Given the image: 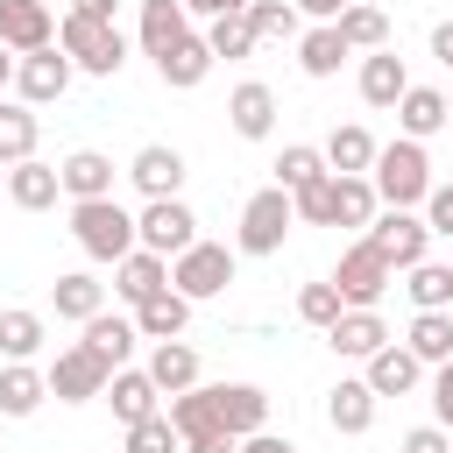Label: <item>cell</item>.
Returning <instances> with one entry per match:
<instances>
[{
    "mask_svg": "<svg viewBox=\"0 0 453 453\" xmlns=\"http://www.w3.org/2000/svg\"><path fill=\"white\" fill-rule=\"evenodd\" d=\"M71 78H78V64H71V50H64V42L14 57V92H21L28 106H50V99H64V92H71Z\"/></svg>",
    "mask_w": 453,
    "mask_h": 453,
    "instance_id": "7",
    "label": "cell"
},
{
    "mask_svg": "<svg viewBox=\"0 0 453 453\" xmlns=\"http://www.w3.org/2000/svg\"><path fill=\"white\" fill-rule=\"evenodd\" d=\"M418 382H425V361H418L411 347H396V340H389V347H375V354H368V389H375V396H411Z\"/></svg>",
    "mask_w": 453,
    "mask_h": 453,
    "instance_id": "20",
    "label": "cell"
},
{
    "mask_svg": "<svg viewBox=\"0 0 453 453\" xmlns=\"http://www.w3.org/2000/svg\"><path fill=\"white\" fill-rule=\"evenodd\" d=\"M226 120H234V134H241V142H269V127H276V92H269L262 78L234 85V99H226Z\"/></svg>",
    "mask_w": 453,
    "mask_h": 453,
    "instance_id": "19",
    "label": "cell"
},
{
    "mask_svg": "<svg viewBox=\"0 0 453 453\" xmlns=\"http://www.w3.org/2000/svg\"><path fill=\"white\" fill-rule=\"evenodd\" d=\"M191 14H205V21H219V14H248L255 0H184Z\"/></svg>",
    "mask_w": 453,
    "mask_h": 453,
    "instance_id": "49",
    "label": "cell"
},
{
    "mask_svg": "<svg viewBox=\"0 0 453 453\" xmlns=\"http://www.w3.org/2000/svg\"><path fill=\"white\" fill-rule=\"evenodd\" d=\"M113 290H120L127 304H149L156 290H170V255H156V248L120 255V262H113Z\"/></svg>",
    "mask_w": 453,
    "mask_h": 453,
    "instance_id": "17",
    "label": "cell"
},
{
    "mask_svg": "<svg viewBox=\"0 0 453 453\" xmlns=\"http://www.w3.org/2000/svg\"><path fill=\"white\" fill-rule=\"evenodd\" d=\"M241 453H297V446H290V439H276V432L262 425V432H248V439H241Z\"/></svg>",
    "mask_w": 453,
    "mask_h": 453,
    "instance_id": "48",
    "label": "cell"
},
{
    "mask_svg": "<svg viewBox=\"0 0 453 453\" xmlns=\"http://www.w3.org/2000/svg\"><path fill=\"white\" fill-rule=\"evenodd\" d=\"M326 347H333V354H347V361H368L375 347H389V326H382V311H375V304H347V311L326 326Z\"/></svg>",
    "mask_w": 453,
    "mask_h": 453,
    "instance_id": "12",
    "label": "cell"
},
{
    "mask_svg": "<svg viewBox=\"0 0 453 453\" xmlns=\"http://www.w3.org/2000/svg\"><path fill=\"white\" fill-rule=\"evenodd\" d=\"M149 375H156V389H163V396H177V389H198V347H184V340H156V354H149Z\"/></svg>",
    "mask_w": 453,
    "mask_h": 453,
    "instance_id": "31",
    "label": "cell"
},
{
    "mask_svg": "<svg viewBox=\"0 0 453 453\" xmlns=\"http://www.w3.org/2000/svg\"><path fill=\"white\" fill-rule=\"evenodd\" d=\"M35 134H42L35 106H28V99H0V163H21V156H35Z\"/></svg>",
    "mask_w": 453,
    "mask_h": 453,
    "instance_id": "33",
    "label": "cell"
},
{
    "mask_svg": "<svg viewBox=\"0 0 453 453\" xmlns=\"http://www.w3.org/2000/svg\"><path fill=\"white\" fill-rule=\"evenodd\" d=\"M375 205H382V198H375L368 177H340V170H333V226H368Z\"/></svg>",
    "mask_w": 453,
    "mask_h": 453,
    "instance_id": "36",
    "label": "cell"
},
{
    "mask_svg": "<svg viewBox=\"0 0 453 453\" xmlns=\"http://www.w3.org/2000/svg\"><path fill=\"white\" fill-rule=\"evenodd\" d=\"M368 241L396 262V269H411V262H425V248H432V226H425V212H411V205H382L375 219H368Z\"/></svg>",
    "mask_w": 453,
    "mask_h": 453,
    "instance_id": "9",
    "label": "cell"
},
{
    "mask_svg": "<svg viewBox=\"0 0 453 453\" xmlns=\"http://www.w3.org/2000/svg\"><path fill=\"white\" fill-rule=\"evenodd\" d=\"M347 57H354V50H347L340 21H319V28H304V35H297V71H304V78H333Z\"/></svg>",
    "mask_w": 453,
    "mask_h": 453,
    "instance_id": "25",
    "label": "cell"
},
{
    "mask_svg": "<svg viewBox=\"0 0 453 453\" xmlns=\"http://www.w3.org/2000/svg\"><path fill=\"white\" fill-rule=\"evenodd\" d=\"M7 78H14V57H7V42H0V85H7Z\"/></svg>",
    "mask_w": 453,
    "mask_h": 453,
    "instance_id": "53",
    "label": "cell"
},
{
    "mask_svg": "<svg viewBox=\"0 0 453 453\" xmlns=\"http://www.w3.org/2000/svg\"><path fill=\"white\" fill-rule=\"evenodd\" d=\"M432 425H446V432H453V361H439V368H432Z\"/></svg>",
    "mask_w": 453,
    "mask_h": 453,
    "instance_id": "45",
    "label": "cell"
},
{
    "mask_svg": "<svg viewBox=\"0 0 453 453\" xmlns=\"http://www.w3.org/2000/svg\"><path fill=\"white\" fill-rule=\"evenodd\" d=\"M78 14H99V21H113V0H71Z\"/></svg>",
    "mask_w": 453,
    "mask_h": 453,
    "instance_id": "52",
    "label": "cell"
},
{
    "mask_svg": "<svg viewBox=\"0 0 453 453\" xmlns=\"http://www.w3.org/2000/svg\"><path fill=\"white\" fill-rule=\"evenodd\" d=\"M340 7L347 0H297V14H311V21H340Z\"/></svg>",
    "mask_w": 453,
    "mask_h": 453,
    "instance_id": "51",
    "label": "cell"
},
{
    "mask_svg": "<svg viewBox=\"0 0 453 453\" xmlns=\"http://www.w3.org/2000/svg\"><path fill=\"white\" fill-rule=\"evenodd\" d=\"M57 42H64V50H71V64H78V71H92V78H113V71L127 64V35H120L113 21H99V14H78V7L57 21Z\"/></svg>",
    "mask_w": 453,
    "mask_h": 453,
    "instance_id": "3",
    "label": "cell"
},
{
    "mask_svg": "<svg viewBox=\"0 0 453 453\" xmlns=\"http://www.w3.org/2000/svg\"><path fill=\"white\" fill-rule=\"evenodd\" d=\"M340 35H347V50H361V57H368V50H389V14L347 0V7H340Z\"/></svg>",
    "mask_w": 453,
    "mask_h": 453,
    "instance_id": "37",
    "label": "cell"
},
{
    "mask_svg": "<svg viewBox=\"0 0 453 453\" xmlns=\"http://www.w3.org/2000/svg\"><path fill=\"white\" fill-rule=\"evenodd\" d=\"M297 198V219H311V226H333V170L326 177H311L304 191H290Z\"/></svg>",
    "mask_w": 453,
    "mask_h": 453,
    "instance_id": "44",
    "label": "cell"
},
{
    "mask_svg": "<svg viewBox=\"0 0 453 453\" xmlns=\"http://www.w3.org/2000/svg\"><path fill=\"white\" fill-rule=\"evenodd\" d=\"M248 21H255V42H297V0H255Z\"/></svg>",
    "mask_w": 453,
    "mask_h": 453,
    "instance_id": "39",
    "label": "cell"
},
{
    "mask_svg": "<svg viewBox=\"0 0 453 453\" xmlns=\"http://www.w3.org/2000/svg\"><path fill=\"white\" fill-rule=\"evenodd\" d=\"M368 184H375V198H382V205H411V212H418V205L432 198V156H425V142H411V134L382 142V149H375Z\"/></svg>",
    "mask_w": 453,
    "mask_h": 453,
    "instance_id": "1",
    "label": "cell"
},
{
    "mask_svg": "<svg viewBox=\"0 0 453 453\" xmlns=\"http://www.w3.org/2000/svg\"><path fill=\"white\" fill-rule=\"evenodd\" d=\"M7 198H14L21 212H50V205L64 198V170L42 163V156H21V163H7Z\"/></svg>",
    "mask_w": 453,
    "mask_h": 453,
    "instance_id": "13",
    "label": "cell"
},
{
    "mask_svg": "<svg viewBox=\"0 0 453 453\" xmlns=\"http://www.w3.org/2000/svg\"><path fill=\"white\" fill-rule=\"evenodd\" d=\"M71 241H78L92 262H120V255L142 248L134 212H127L120 198H71Z\"/></svg>",
    "mask_w": 453,
    "mask_h": 453,
    "instance_id": "2",
    "label": "cell"
},
{
    "mask_svg": "<svg viewBox=\"0 0 453 453\" xmlns=\"http://www.w3.org/2000/svg\"><path fill=\"white\" fill-rule=\"evenodd\" d=\"M290 226H297V198H290L283 184H269V191H255V198L241 205V234H234V248H241V255H276Z\"/></svg>",
    "mask_w": 453,
    "mask_h": 453,
    "instance_id": "4",
    "label": "cell"
},
{
    "mask_svg": "<svg viewBox=\"0 0 453 453\" xmlns=\"http://www.w3.org/2000/svg\"><path fill=\"white\" fill-rule=\"evenodd\" d=\"M170 283L198 304V297H219L226 283H234V248L226 241H191L177 262H170Z\"/></svg>",
    "mask_w": 453,
    "mask_h": 453,
    "instance_id": "5",
    "label": "cell"
},
{
    "mask_svg": "<svg viewBox=\"0 0 453 453\" xmlns=\"http://www.w3.org/2000/svg\"><path fill=\"white\" fill-rule=\"evenodd\" d=\"M326 170H333V163H326V149H304V142H290V149L276 156V184H283V191H304V184H311V177H326Z\"/></svg>",
    "mask_w": 453,
    "mask_h": 453,
    "instance_id": "40",
    "label": "cell"
},
{
    "mask_svg": "<svg viewBox=\"0 0 453 453\" xmlns=\"http://www.w3.org/2000/svg\"><path fill=\"white\" fill-rule=\"evenodd\" d=\"M205 389H212V411H219V425H226L234 439H248V432L269 425V396H262L255 382H205Z\"/></svg>",
    "mask_w": 453,
    "mask_h": 453,
    "instance_id": "15",
    "label": "cell"
},
{
    "mask_svg": "<svg viewBox=\"0 0 453 453\" xmlns=\"http://www.w3.org/2000/svg\"><path fill=\"white\" fill-rule=\"evenodd\" d=\"M425 226L453 241V184H432V198H425Z\"/></svg>",
    "mask_w": 453,
    "mask_h": 453,
    "instance_id": "47",
    "label": "cell"
},
{
    "mask_svg": "<svg viewBox=\"0 0 453 453\" xmlns=\"http://www.w3.org/2000/svg\"><path fill=\"white\" fill-rule=\"evenodd\" d=\"M134 234H142V248H156V255H184L191 241H198V212L184 205V198H149L142 212H134Z\"/></svg>",
    "mask_w": 453,
    "mask_h": 453,
    "instance_id": "8",
    "label": "cell"
},
{
    "mask_svg": "<svg viewBox=\"0 0 453 453\" xmlns=\"http://www.w3.org/2000/svg\"><path fill=\"white\" fill-rule=\"evenodd\" d=\"M453 120V106H446V92L439 85H411L403 99H396V127L411 134V142H425V134H439Z\"/></svg>",
    "mask_w": 453,
    "mask_h": 453,
    "instance_id": "27",
    "label": "cell"
},
{
    "mask_svg": "<svg viewBox=\"0 0 453 453\" xmlns=\"http://www.w3.org/2000/svg\"><path fill=\"white\" fill-rule=\"evenodd\" d=\"M106 403H113V418H120V425H142V418H156L163 389H156V375H149V368H113V375H106Z\"/></svg>",
    "mask_w": 453,
    "mask_h": 453,
    "instance_id": "18",
    "label": "cell"
},
{
    "mask_svg": "<svg viewBox=\"0 0 453 453\" xmlns=\"http://www.w3.org/2000/svg\"><path fill=\"white\" fill-rule=\"evenodd\" d=\"M0 42H7L14 57L50 50V42H57V14H50V0H0Z\"/></svg>",
    "mask_w": 453,
    "mask_h": 453,
    "instance_id": "11",
    "label": "cell"
},
{
    "mask_svg": "<svg viewBox=\"0 0 453 453\" xmlns=\"http://www.w3.org/2000/svg\"><path fill=\"white\" fill-rule=\"evenodd\" d=\"M127 453H184V432L170 425V411H156V418L127 425Z\"/></svg>",
    "mask_w": 453,
    "mask_h": 453,
    "instance_id": "43",
    "label": "cell"
},
{
    "mask_svg": "<svg viewBox=\"0 0 453 453\" xmlns=\"http://www.w3.org/2000/svg\"><path fill=\"white\" fill-rule=\"evenodd\" d=\"M191 35V7L184 0H142V50L149 57H163L170 42H184Z\"/></svg>",
    "mask_w": 453,
    "mask_h": 453,
    "instance_id": "30",
    "label": "cell"
},
{
    "mask_svg": "<svg viewBox=\"0 0 453 453\" xmlns=\"http://www.w3.org/2000/svg\"><path fill=\"white\" fill-rule=\"evenodd\" d=\"M134 340H142V333H134V319H113V311H99V319H85V340H78V347H85L92 361H106V368H127Z\"/></svg>",
    "mask_w": 453,
    "mask_h": 453,
    "instance_id": "28",
    "label": "cell"
},
{
    "mask_svg": "<svg viewBox=\"0 0 453 453\" xmlns=\"http://www.w3.org/2000/svg\"><path fill=\"white\" fill-rule=\"evenodd\" d=\"M212 64H219V57H212V42L191 28L184 42H170V50L156 57V78H163L170 92H191V85H205V71H212Z\"/></svg>",
    "mask_w": 453,
    "mask_h": 453,
    "instance_id": "16",
    "label": "cell"
},
{
    "mask_svg": "<svg viewBox=\"0 0 453 453\" xmlns=\"http://www.w3.org/2000/svg\"><path fill=\"white\" fill-rule=\"evenodd\" d=\"M50 304H57V319L85 326V319H99V311H106V283H99V276H85V269H64V276L50 283Z\"/></svg>",
    "mask_w": 453,
    "mask_h": 453,
    "instance_id": "22",
    "label": "cell"
},
{
    "mask_svg": "<svg viewBox=\"0 0 453 453\" xmlns=\"http://www.w3.org/2000/svg\"><path fill=\"white\" fill-rule=\"evenodd\" d=\"M0 191H7V170H0Z\"/></svg>",
    "mask_w": 453,
    "mask_h": 453,
    "instance_id": "54",
    "label": "cell"
},
{
    "mask_svg": "<svg viewBox=\"0 0 453 453\" xmlns=\"http://www.w3.org/2000/svg\"><path fill=\"white\" fill-rule=\"evenodd\" d=\"M403 276H411L403 290H411L418 311H446V304H453V262H432V255H425V262H411Z\"/></svg>",
    "mask_w": 453,
    "mask_h": 453,
    "instance_id": "35",
    "label": "cell"
},
{
    "mask_svg": "<svg viewBox=\"0 0 453 453\" xmlns=\"http://www.w3.org/2000/svg\"><path fill=\"white\" fill-rule=\"evenodd\" d=\"M127 177H134L142 198H177V191H184V156H177L170 142H149V149H134Z\"/></svg>",
    "mask_w": 453,
    "mask_h": 453,
    "instance_id": "14",
    "label": "cell"
},
{
    "mask_svg": "<svg viewBox=\"0 0 453 453\" xmlns=\"http://www.w3.org/2000/svg\"><path fill=\"white\" fill-rule=\"evenodd\" d=\"M446 106H453V85H446Z\"/></svg>",
    "mask_w": 453,
    "mask_h": 453,
    "instance_id": "55",
    "label": "cell"
},
{
    "mask_svg": "<svg viewBox=\"0 0 453 453\" xmlns=\"http://www.w3.org/2000/svg\"><path fill=\"white\" fill-rule=\"evenodd\" d=\"M340 311H347V297H340V283H333V276H326V283H304V290H297V319H304V326H319V333H326V326H333Z\"/></svg>",
    "mask_w": 453,
    "mask_h": 453,
    "instance_id": "42",
    "label": "cell"
},
{
    "mask_svg": "<svg viewBox=\"0 0 453 453\" xmlns=\"http://www.w3.org/2000/svg\"><path fill=\"white\" fill-rule=\"evenodd\" d=\"M184 326H191V297L170 283V290H156L149 304H134V333L142 340H184Z\"/></svg>",
    "mask_w": 453,
    "mask_h": 453,
    "instance_id": "23",
    "label": "cell"
},
{
    "mask_svg": "<svg viewBox=\"0 0 453 453\" xmlns=\"http://www.w3.org/2000/svg\"><path fill=\"white\" fill-rule=\"evenodd\" d=\"M403 92H411L403 57H396V50H368V57H361V99H368V106H396Z\"/></svg>",
    "mask_w": 453,
    "mask_h": 453,
    "instance_id": "26",
    "label": "cell"
},
{
    "mask_svg": "<svg viewBox=\"0 0 453 453\" xmlns=\"http://www.w3.org/2000/svg\"><path fill=\"white\" fill-rule=\"evenodd\" d=\"M42 396H50V375H42V368H28V361H7V368H0V411H7V418H35Z\"/></svg>",
    "mask_w": 453,
    "mask_h": 453,
    "instance_id": "32",
    "label": "cell"
},
{
    "mask_svg": "<svg viewBox=\"0 0 453 453\" xmlns=\"http://www.w3.org/2000/svg\"><path fill=\"white\" fill-rule=\"evenodd\" d=\"M375 149H382V142H375L361 120H347V127L326 134V163H333L340 177H368V170H375Z\"/></svg>",
    "mask_w": 453,
    "mask_h": 453,
    "instance_id": "29",
    "label": "cell"
},
{
    "mask_svg": "<svg viewBox=\"0 0 453 453\" xmlns=\"http://www.w3.org/2000/svg\"><path fill=\"white\" fill-rule=\"evenodd\" d=\"M425 368H439V361H453V311H418L411 319V340H403Z\"/></svg>",
    "mask_w": 453,
    "mask_h": 453,
    "instance_id": "34",
    "label": "cell"
},
{
    "mask_svg": "<svg viewBox=\"0 0 453 453\" xmlns=\"http://www.w3.org/2000/svg\"><path fill=\"white\" fill-rule=\"evenodd\" d=\"M432 57L453 71V21H439V28H432Z\"/></svg>",
    "mask_w": 453,
    "mask_h": 453,
    "instance_id": "50",
    "label": "cell"
},
{
    "mask_svg": "<svg viewBox=\"0 0 453 453\" xmlns=\"http://www.w3.org/2000/svg\"><path fill=\"white\" fill-rule=\"evenodd\" d=\"M0 354L7 361H35L42 354V311H0Z\"/></svg>",
    "mask_w": 453,
    "mask_h": 453,
    "instance_id": "38",
    "label": "cell"
},
{
    "mask_svg": "<svg viewBox=\"0 0 453 453\" xmlns=\"http://www.w3.org/2000/svg\"><path fill=\"white\" fill-rule=\"evenodd\" d=\"M57 170H64V198H113V177H120L113 156H99V149H71Z\"/></svg>",
    "mask_w": 453,
    "mask_h": 453,
    "instance_id": "21",
    "label": "cell"
},
{
    "mask_svg": "<svg viewBox=\"0 0 453 453\" xmlns=\"http://www.w3.org/2000/svg\"><path fill=\"white\" fill-rule=\"evenodd\" d=\"M42 375H50V396H57V403H92V396H106V375H113V368L92 361L85 347H64Z\"/></svg>",
    "mask_w": 453,
    "mask_h": 453,
    "instance_id": "10",
    "label": "cell"
},
{
    "mask_svg": "<svg viewBox=\"0 0 453 453\" xmlns=\"http://www.w3.org/2000/svg\"><path fill=\"white\" fill-rule=\"evenodd\" d=\"M333 283H340V297H347V304H382V290L396 283V262H389V255H382V248H375V241L361 234V241H354V248L340 255Z\"/></svg>",
    "mask_w": 453,
    "mask_h": 453,
    "instance_id": "6",
    "label": "cell"
},
{
    "mask_svg": "<svg viewBox=\"0 0 453 453\" xmlns=\"http://www.w3.org/2000/svg\"><path fill=\"white\" fill-rule=\"evenodd\" d=\"M396 453H453V432L446 425H418V432H403Z\"/></svg>",
    "mask_w": 453,
    "mask_h": 453,
    "instance_id": "46",
    "label": "cell"
},
{
    "mask_svg": "<svg viewBox=\"0 0 453 453\" xmlns=\"http://www.w3.org/2000/svg\"><path fill=\"white\" fill-rule=\"evenodd\" d=\"M205 42H212V57H248L255 50V21L248 14H219V21H205Z\"/></svg>",
    "mask_w": 453,
    "mask_h": 453,
    "instance_id": "41",
    "label": "cell"
},
{
    "mask_svg": "<svg viewBox=\"0 0 453 453\" xmlns=\"http://www.w3.org/2000/svg\"><path fill=\"white\" fill-rule=\"evenodd\" d=\"M375 403H382V396L368 389V375H361V382H333V396H326V425L347 432V439H361V432L375 425Z\"/></svg>",
    "mask_w": 453,
    "mask_h": 453,
    "instance_id": "24",
    "label": "cell"
}]
</instances>
